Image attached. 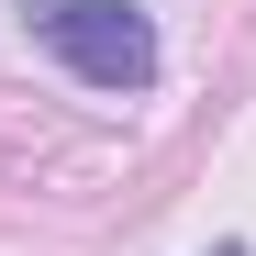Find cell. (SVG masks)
<instances>
[{
	"mask_svg": "<svg viewBox=\"0 0 256 256\" xmlns=\"http://www.w3.org/2000/svg\"><path fill=\"white\" fill-rule=\"evenodd\" d=\"M22 34L78 78V90H112V100L156 90V67H167L145 0H22Z\"/></svg>",
	"mask_w": 256,
	"mask_h": 256,
	"instance_id": "obj_1",
	"label": "cell"
},
{
	"mask_svg": "<svg viewBox=\"0 0 256 256\" xmlns=\"http://www.w3.org/2000/svg\"><path fill=\"white\" fill-rule=\"evenodd\" d=\"M212 256H256V245H212Z\"/></svg>",
	"mask_w": 256,
	"mask_h": 256,
	"instance_id": "obj_2",
	"label": "cell"
}]
</instances>
